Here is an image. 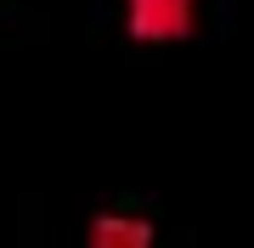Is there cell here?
Wrapping results in <instances>:
<instances>
[{
  "label": "cell",
  "mask_w": 254,
  "mask_h": 248,
  "mask_svg": "<svg viewBox=\"0 0 254 248\" xmlns=\"http://www.w3.org/2000/svg\"><path fill=\"white\" fill-rule=\"evenodd\" d=\"M198 28V0H125V34L136 46H181Z\"/></svg>",
  "instance_id": "obj_1"
},
{
  "label": "cell",
  "mask_w": 254,
  "mask_h": 248,
  "mask_svg": "<svg viewBox=\"0 0 254 248\" xmlns=\"http://www.w3.org/2000/svg\"><path fill=\"white\" fill-rule=\"evenodd\" d=\"M85 248H158V231H153V220L136 214V209H108V214L91 220Z\"/></svg>",
  "instance_id": "obj_2"
}]
</instances>
